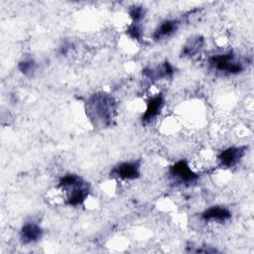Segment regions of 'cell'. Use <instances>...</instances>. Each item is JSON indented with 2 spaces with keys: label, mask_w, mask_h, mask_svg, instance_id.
<instances>
[{
  "label": "cell",
  "mask_w": 254,
  "mask_h": 254,
  "mask_svg": "<svg viewBox=\"0 0 254 254\" xmlns=\"http://www.w3.org/2000/svg\"><path fill=\"white\" fill-rule=\"evenodd\" d=\"M209 64L214 69L229 74H237L243 70L242 63L232 52L213 55L209 59Z\"/></svg>",
  "instance_id": "cell-2"
},
{
  "label": "cell",
  "mask_w": 254,
  "mask_h": 254,
  "mask_svg": "<svg viewBox=\"0 0 254 254\" xmlns=\"http://www.w3.org/2000/svg\"><path fill=\"white\" fill-rule=\"evenodd\" d=\"M179 28V21L174 19L164 20L160 23V25L156 28L153 34V39L156 41L164 40L170 36H172Z\"/></svg>",
  "instance_id": "cell-11"
},
{
  "label": "cell",
  "mask_w": 254,
  "mask_h": 254,
  "mask_svg": "<svg viewBox=\"0 0 254 254\" xmlns=\"http://www.w3.org/2000/svg\"><path fill=\"white\" fill-rule=\"evenodd\" d=\"M171 177L180 184L190 185L198 179V174L193 172L186 160H180L170 167Z\"/></svg>",
  "instance_id": "cell-4"
},
{
  "label": "cell",
  "mask_w": 254,
  "mask_h": 254,
  "mask_svg": "<svg viewBox=\"0 0 254 254\" xmlns=\"http://www.w3.org/2000/svg\"><path fill=\"white\" fill-rule=\"evenodd\" d=\"M201 218L204 221L225 222L231 218V211L224 206L213 205L202 211Z\"/></svg>",
  "instance_id": "cell-9"
},
{
  "label": "cell",
  "mask_w": 254,
  "mask_h": 254,
  "mask_svg": "<svg viewBox=\"0 0 254 254\" xmlns=\"http://www.w3.org/2000/svg\"><path fill=\"white\" fill-rule=\"evenodd\" d=\"M140 161L122 162L111 170L110 176L123 181L136 180L140 177Z\"/></svg>",
  "instance_id": "cell-5"
},
{
  "label": "cell",
  "mask_w": 254,
  "mask_h": 254,
  "mask_svg": "<svg viewBox=\"0 0 254 254\" xmlns=\"http://www.w3.org/2000/svg\"><path fill=\"white\" fill-rule=\"evenodd\" d=\"M202 46H203L202 38H200V37L191 38L183 47L182 55H184V57H192L199 52V50L201 49Z\"/></svg>",
  "instance_id": "cell-12"
},
{
  "label": "cell",
  "mask_w": 254,
  "mask_h": 254,
  "mask_svg": "<svg viewBox=\"0 0 254 254\" xmlns=\"http://www.w3.org/2000/svg\"><path fill=\"white\" fill-rule=\"evenodd\" d=\"M246 149V146H231L222 150L217 156L219 165L224 168H231L236 166L244 157Z\"/></svg>",
  "instance_id": "cell-6"
},
{
  "label": "cell",
  "mask_w": 254,
  "mask_h": 254,
  "mask_svg": "<svg viewBox=\"0 0 254 254\" xmlns=\"http://www.w3.org/2000/svg\"><path fill=\"white\" fill-rule=\"evenodd\" d=\"M174 72L175 68L169 62H165L156 67H147L143 70V74L152 80L172 77Z\"/></svg>",
  "instance_id": "cell-10"
},
{
  "label": "cell",
  "mask_w": 254,
  "mask_h": 254,
  "mask_svg": "<svg viewBox=\"0 0 254 254\" xmlns=\"http://www.w3.org/2000/svg\"><path fill=\"white\" fill-rule=\"evenodd\" d=\"M59 187L65 191L66 203L71 206H77L83 203L89 193L87 183L74 174L62 177L59 181Z\"/></svg>",
  "instance_id": "cell-1"
},
{
  "label": "cell",
  "mask_w": 254,
  "mask_h": 254,
  "mask_svg": "<svg viewBox=\"0 0 254 254\" xmlns=\"http://www.w3.org/2000/svg\"><path fill=\"white\" fill-rule=\"evenodd\" d=\"M165 104V97L163 93H158L152 96L146 104V109L144 114L142 115V121L145 123H149L156 119L161 111L163 110Z\"/></svg>",
  "instance_id": "cell-7"
},
{
  "label": "cell",
  "mask_w": 254,
  "mask_h": 254,
  "mask_svg": "<svg viewBox=\"0 0 254 254\" xmlns=\"http://www.w3.org/2000/svg\"><path fill=\"white\" fill-rule=\"evenodd\" d=\"M127 34L134 40H140L142 37V29L138 23H132L127 29Z\"/></svg>",
  "instance_id": "cell-15"
},
{
  "label": "cell",
  "mask_w": 254,
  "mask_h": 254,
  "mask_svg": "<svg viewBox=\"0 0 254 254\" xmlns=\"http://www.w3.org/2000/svg\"><path fill=\"white\" fill-rule=\"evenodd\" d=\"M43 235L42 227L36 222H26L20 230V239L24 244H31L41 239Z\"/></svg>",
  "instance_id": "cell-8"
},
{
  "label": "cell",
  "mask_w": 254,
  "mask_h": 254,
  "mask_svg": "<svg viewBox=\"0 0 254 254\" xmlns=\"http://www.w3.org/2000/svg\"><path fill=\"white\" fill-rule=\"evenodd\" d=\"M129 15L133 20V23H138L144 18L145 15V10L142 6H134L130 9Z\"/></svg>",
  "instance_id": "cell-14"
},
{
  "label": "cell",
  "mask_w": 254,
  "mask_h": 254,
  "mask_svg": "<svg viewBox=\"0 0 254 254\" xmlns=\"http://www.w3.org/2000/svg\"><path fill=\"white\" fill-rule=\"evenodd\" d=\"M19 69L25 75L32 74L36 69V64H35L34 60H32L30 58L24 59L23 61H21L19 63Z\"/></svg>",
  "instance_id": "cell-13"
},
{
  "label": "cell",
  "mask_w": 254,
  "mask_h": 254,
  "mask_svg": "<svg viewBox=\"0 0 254 254\" xmlns=\"http://www.w3.org/2000/svg\"><path fill=\"white\" fill-rule=\"evenodd\" d=\"M113 98L108 94H96L90 99V110L93 111L94 117L96 116L102 122H107L110 118H112L113 106H114Z\"/></svg>",
  "instance_id": "cell-3"
}]
</instances>
